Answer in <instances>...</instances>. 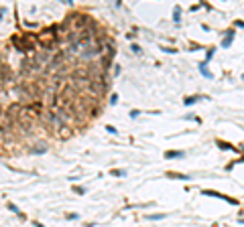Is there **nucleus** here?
Listing matches in <instances>:
<instances>
[{
    "label": "nucleus",
    "mask_w": 244,
    "mask_h": 227,
    "mask_svg": "<svg viewBox=\"0 0 244 227\" xmlns=\"http://www.w3.org/2000/svg\"><path fill=\"white\" fill-rule=\"evenodd\" d=\"M218 146L222 148V150H232L230 144H228V142H222V140H218Z\"/></svg>",
    "instance_id": "0eeeda50"
},
{
    "label": "nucleus",
    "mask_w": 244,
    "mask_h": 227,
    "mask_svg": "<svg viewBox=\"0 0 244 227\" xmlns=\"http://www.w3.org/2000/svg\"><path fill=\"white\" fill-rule=\"evenodd\" d=\"M0 148H2V140H0Z\"/></svg>",
    "instance_id": "9d476101"
},
{
    "label": "nucleus",
    "mask_w": 244,
    "mask_h": 227,
    "mask_svg": "<svg viewBox=\"0 0 244 227\" xmlns=\"http://www.w3.org/2000/svg\"><path fill=\"white\" fill-rule=\"evenodd\" d=\"M71 132H73V130H71L69 126H63V128H61V130H59L57 134H59L61 138H69V136H71Z\"/></svg>",
    "instance_id": "f03ea898"
},
{
    "label": "nucleus",
    "mask_w": 244,
    "mask_h": 227,
    "mask_svg": "<svg viewBox=\"0 0 244 227\" xmlns=\"http://www.w3.org/2000/svg\"><path fill=\"white\" fill-rule=\"evenodd\" d=\"M12 45L16 47V51H22V53H33L37 51V45H35L31 37H12Z\"/></svg>",
    "instance_id": "f257e3e1"
},
{
    "label": "nucleus",
    "mask_w": 244,
    "mask_h": 227,
    "mask_svg": "<svg viewBox=\"0 0 244 227\" xmlns=\"http://www.w3.org/2000/svg\"><path fill=\"white\" fill-rule=\"evenodd\" d=\"M116 101H118V95L114 94V95H112V97H110V104H116Z\"/></svg>",
    "instance_id": "6e6552de"
},
{
    "label": "nucleus",
    "mask_w": 244,
    "mask_h": 227,
    "mask_svg": "<svg viewBox=\"0 0 244 227\" xmlns=\"http://www.w3.org/2000/svg\"><path fill=\"white\" fill-rule=\"evenodd\" d=\"M165 156H167V158H179V156H183V152H175V150H173V152H165Z\"/></svg>",
    "instance_id": "423d86ee"
},
{
    "label": "nucleus",
    "mask_w": 244,
    "mask_h": 227,
    "mask_svg": "<svg viewBox=\"0 0 244 227\" xmlns=\"http://www.w3.org/2000/svg\"><path fill=\"white\" fill-rule=\"evenodd\" d=\"M108 132H110V134H118V132H116V128H114V126H108Z\"/></svg>",
    "instance_id": "1a4fd4ad"
},
{
    "label": "nucleus",
    "mask_w": 244,
    "mask_h": 227,
    "mask_svg": "<svg viewBox=\"0 0 244 227\" xmlns=\"http://www.w3.org/2000/svg\"><path fill=\"white\" fill-rule=\"evenodd\" d=\"M197 100H199L197 95H189V97H185V100H183V101H185V106H191V104H195Z\"/></svg>",
    "instance_id": "39448f33"
},
{
    "label": "nucleus",
    "mask_w": 244,
    "mask_h": 227,
    "mask_svg": "<svg viewBox=\"0 0 244 227\" xmlns=\"http://www.w3.org/2000/svg\"><path fill=\"white\" fill-rule=\"evenodd\" d=\"M232 37H234V33H226V39L222 41V47H228V45H230V41H232Z\"/></svg>",
    "instance_id": "20e7f679"
},
{
    "label": "nucleus",
    "mask_w": 244,
    "mask_h": 227,
    "mask_svg": "<svg viewBox=\"0 0 244 227\" xmlns=\"http://www.w3.org/2000/svg\"><path fill=\"white\" fill-rule=\"evenodd\" d=\"M242 79H244V75H242Z\"/></svg>",
    "instance_id": "9b49d317"
},
{
    "label": "nucleus",
    "mask_w": 244,
    "mask_h": 227,
    "mask_svg": "<svg viewBox=\"0 0 244 227\" xmlns=\"http://www.w3.org/2000/svg\"><path fill=\"white\" fill-rule=\"evenodd\" d=\"M167 176H169V179H179V180H189V176H185V174H181V173H167Z\"/></svg>",
    "instance_id": "7ed1b4c3"
}]
</instances>
